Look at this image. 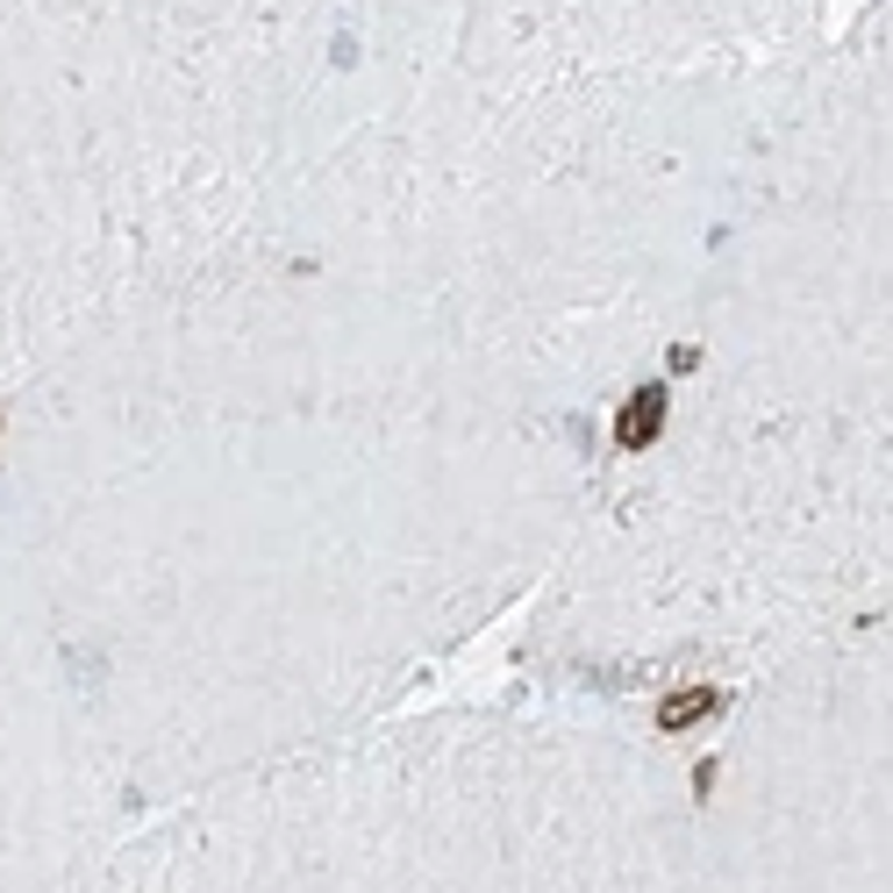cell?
Segmentation results:
<instances>
[{
  "label": "cell",
  "mask_w": 893,
  "mask_h": 893,
  "mask_svg": "<svg viewBox=\"0 0 893 893\" xmlns=\"http://www.w3.org/2000/svg\"><path fill=\"white\" fill-rule=\"evenodd\" d=\"M658 429H665V393H658V386L629 393L622 422H615V443H622V451H650V443H658Z\"/></svg>",
  "instance_id": "6da1fadb"
},
{
  "label": "cell",
  "mask_w": 893,
  "mask_h": 893,
  "mask_svg": "<svg viewBox=\"0 0 893 893\" xmlns=\"http://www.w3.org/2000/svg\"><path fill=\"white\" fill-rule=\"evenodd\" d=\"M700 715H715V694H708V686H694V694H673V700H665V708H658V729L679 736V729H694Z\"/></svg>",
  "instance_id": "7a4b0ae2"
}]
</instances>
